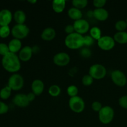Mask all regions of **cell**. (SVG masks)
<instances>
[{
	"instance_id": "obj_1",
	"label": "cell",
	"mask_w": 127,
	"mask_h": 127,
	"mask_svg": "<svg viewBox=\"0 0 127 127\" xmlns=\"http://www.w3.org/2000/svg\"><path fill=\"white\" fill-rule=\"evenodd\" d=\"M2 65L9 73H16L21 69V60L16 53H9L2 57Z\"/></svg>"
},
{
	"instance_id": "obj_2",
	"label": "cell",
	"mask_w": 127,
	"mask_h": 127,
	"mask_svg": "<svg viewBox=\"0 0 127 127\" xmlns=\"http://www.w3.org/2000/svg\"><path fill=\"white\" fill-rule=\"evenodd\" d=\"M64 44L69 49L76 50L84 47L83 35L74 32L68 35L64 39Z\"/></svg>"
},
{
	"instance_id": "obj_3",
	"label": "cell",
	"mask_w": 127,
	"mask_h": 127,
	"mask_svg": "<svg viewBox=\"0 0 127 127\" xmlns=\"http://www.w3.org/2000/svg\"><path fill=\"white\" fill-rule=\"evenodd\" d=\"M114 118V110L110 106H104L99 112V119L103 124H109Z\"/></svg>"
},
{
	"instance_id": "obj_4",
	"label": "cell",
	"mask_w": 127,
	"mask_h": 127,
	"mask_svg": "<svg viewBox=\"0 0 127 127\" xmlns=\"http://www.w3.org/2000/svg\"><path fill=\"white\" fill-rule=\"evenodd\" d=\"M24 84L23 77L20 74L15 73L9 77L7 82V86L12 91H19L22 89Z\"/></svg>"
},
{
	"instance_id": "obj_5",
	"label": "cell",
	"mask_w": 127,
	"mask_h": 127,
	"mask_svg": "<svg viewBox=\"0 0 127 127\" xmlns=\"http://www.w3.org/2000/svg\"><path fill=\"white\" fill-rule=\"evenodd\" d=\"M107 69L101 64H94L90 67L89 74L94 79H101L106 76Z\"/></svg>"
},
{
	"instance_id": "obj_6",
	"label": "cell",
	"mask_w": 127,
	"mask_h": 127,
	"mask_svg": "<svg viewBox=\"0 0 127 127\" xmlns=\"http://www.w3.org/2000/svg\"><path fill=\"white\" fill-rule=\"evenodd\" d=\"M30 29L25 24H16L11 29V33L14 38L21 40L26 38L29 35Z\"/></svg>"
},
{
	"instance_id": "obj_7",
	"label": "cell",
	"mask_w": 127,
	"mask_h": 127,
	"mask_svg": "<svg viewBox=\"0 0 127 127\" xmlns=\"http://www.w3.org/2000/svg\"><path fill=\"white\" fill-rule=\"evenodd\" d=\"M69 106L71 110L74 112L81 113L84 110L85 102L81 97L77 95L69 99Z\"/></svg>"
},
{
	"instance_id": "obj_8",
	"label": "cell",
	"mask_w": 127,
	"mask_h": 127,
	"mask_svg": "<svg viewBox=\"0 0 127 127\" xmlns=\"http://www.w3.org/2000/svg\"><path fill=\"white\" fill-rule=\"evenodd\" d=\"M115 42L114 38L109 35L102 36L97 40L98 47L104 51H109L115 47Z\"/></svg>"
},
{
	"instance_id": "obj_9",
	"label": "cell",
	"mask_w": 127,
	"mask_h": 127,
	"mask_svg": "<svg viewBox=\"0 0 127 127\" xmlns=\"http://www.w3.org/2000/svg\"><path fill=\"white\" fill-rule=\"evenodd\" d=\"M111 79L115 85L120 87H123L126 85L127 79L124 72L119 69H116L112 72Z\"/></svg>"
},
{
	"instance_id": "obj_10",
	"label": "cell",
	"mask_w": 127,
	"mask_h": 127,
	"mask_svg": "<svg viewBox=\"0 0 127 127\" xmlns=\"http://www.w3.org/2000/svg\"><path fill=\"white\" fill-rule=\"evenodd\" d=\"M73 26H74L75 32L81 35L87 33L90 29L89 22L86 20L83 19L74 21L73 23Z\"/></svg>"
},
{
	"instance_id": "obj_11",
	"label": "cell",
	"mask_w": 127,
	"mask_h": 127,
	"mask_svg": "<svg viewBox=\"0 0 127 127\" xmlns=\"http://www.w3.org/2000/svg\"><path fill=\"white\" fill-rule=\"evenodd\" d=\"M53 62L58 66H65L70 62V57L65 52H60L55 55L53 58Z\"/></svg>"
},
{
	"instance_id": "obj_12",
	"label": "cell",
	"mask_w": 127,
	"mask_h": 127,
	"mask_svg": "<svg viewBox=\"0 0 127 127\" xmlns=\"http://www.w3.org/2000/svg\"><path fill=\"white\" fill-rule=\"evenodd\" d=\"M12 19V14L11 11L7 9L0 11V26H9Z\"/></svg>"
},
{
	"instance_id": "obj_13",
	"label": "cell",
	"mask_w": 127,
	"mask_h": 127,
	"mask_svg": "<svg viewBox=\"0 0 127 127\" xmlns=\"http://www.w3.org/2000/svg\"><path fill=\"white\" fill-rule=\"evenodd\" d=\"M12 102L16 106L19 107H26L28 106L30 103L27 99V94H16L14 97Z\"/></svg>"
},
{
	"instance_id": "obj_14",
	"label": "cell",
	"mask_w": 127,
	"mask_h": 127,
	"mask_svg": "<svg viewBox=\"0 0 127 127\" xmlns=\"http://www.w3.org/2000/svg\"><path fill=\"white\" fill-rule=\"evenodd\" d=\"M33 52V48L32 47L30 46H25L20 50L18 57L22 62H28L32 58Z\"/></svg>"
},
{
	"instance_id": "obj_15",
	"label": "cell",
	"mask_w": 127,
	"mask_h": 127,
	"mask_svg": "<svg viewBox=\"0 0 127 127\" xmlns=\"http://www.w3.org/2000/svg\"><path fill=\"white\" fill-rule=\"evenodd\" d=\"M44 83L40 79H35L31 85L32 93L35 95H40L44 91Z\"/></svg>"
},
{
	"instance_id": "obj_16",
	"label": "cell",
	"mask_w": 127,
	"mask_h": 127,
	"mask_svg": "<svg viewBox=\"0 0 127 127\" xmlns=\"http://www.w3.org/2000/svg\"><path fill=\"white\" fill-rule=\"evenodd\" d=\"M94 18L99 21H105L109 17V12L105 9L95 8L93 12Z\"/></svg>"
},
{
	"instance_id": "obj_17",
	"label": "cell",
	"mask_w": 127,
	"mask_h": 127,
	"mask_svg": "<svg viewBox=\"0 0 127 127\" xmlns=\"http://www.w3.org/2000/svg\"><path fill=\"white\" fill-rule=\"evenodd\" d=\"M56 36V31L52 27L45 28L41 33V38L45 41H51L55 38Z\"/></svg>"
},
{
	"instance_id": "obj_18",
	"label": "cell",
	"mask_w": 127,
	"mask_h": 127,
	"mask_svg": "<svg viewBox=\"0 0 127 127\" xmlns=\"http://www.w3.org/2000/svg\"><path fill=\"white\" fill-rule=\"evenodd\" d=\"M8 47L10 52L16 53L17 52H20V50L22 49V42L21 40L13 38L9 42Z\"/></svg>"
},
{
	"instance_id": "obj_19",
	"label": "cell",
	"mask_w": 127,
	"mask_h": 127,
	"mask_svg": "<svg viewBox=\"0 0 127 127\" xmlns=\"http://www.w3.org/2000/svg\"><path fill=\"white\" fill-rule=\"evenodd\" d=\"M66 6L64 0H54L52 1V8L57 13H61L64 11Z\"/></svg>"
},
{
	"instance_id": "obj_20",
	"label": "cell",
	"mask_w": 127,
	"mask_h": 127,
	"mask_svg": "<svg viewBox=\"0 0 127 127\" xmlns=\"http://www.w3.org/2000/svg\"><path fill=\"white\" fill-rule=\"evenodd\" d=\"M68 15L69 18L74 20V21L81 19L82 17H83V13H82L81 11L74 7H71L68 10Z\"/></svg>"
},
{
	"instance_id": "obj_21",
	"label": "cell",
	"mask_w": 127,
	"mask_h": 127,
	"mask_svg": "<svg viewBox=\"0 0 127 127\" xmlns=\"http://www.w3.org/2000/svg\"><path fill=\"white\" fill-rule=\"evenodd\" d=\"M14 19L17 24H24L26 20V13L22 10H17L14 12Z\"/></svg>"
},
{
	"instance_id": "obj_22",
	"label": "cell",
	"mask_w": 127,
	"mask_h": 127,
	"mask_svg": "<svg viewBox=\"0 0 127 127\" xmlns=\"http://www.w3.org/2000/svg\"><path fill=\"white\" fill-rule=\"evenodd\" d=\"M114 39L115 42L120 44H125L127 43V32H117L114 36Z\"/></svg>"
},
{
	"instance_id": "obj_23",
	"label": "cell",
	"mask_w": 127,
	"mask_h": 127,
	"mask_svg": "<svg viewBox=\"0 0 127 127\" xmlns=\"http://www.w3.org/2000/svg\"><path fill=\"white\" fill-rule=\"evenodd\" d=\"M90 35L94 38V40H99L102 36V32L100 29L98 27H93L89 30Z\"/></svg>"
},
{
	"instance_id": "obj_24",
	"label": "cell",
	"mask_w": 127,
	"mask_h": 127,
	"mask_svg": "<svg viewBox=\"0 0 127 127\" xmlns=\"http://www.w3.org/2000/svg\"><path fill=\"white\" fill-rule=\"evenodd\" d=\"M11 91L12 89L8 86L4 87L0 90V97L4 100H6L11 96Z\"/></svg>"
},
{
	"instance_id": "obj_25",
	"label": "cell",
	"mask_w": 127,
	"mask_h": 127,
	"mask_svg": "<svg viewBox=\"0 0 127 127\" xmlns=\"http://www.w3.org/2000/svg\"><path fill=\"white\" fill-rule=\"evenodd\" d=\"M88 1L87 0H73L72 1V5L73 7L78 9L85 8L88 6Z\"/></svg>"
},
{
	"instance_id": "obj_26",
	"label": "cell",
	"mask_w": 127,
	"mask_h": 127,
	"mask_svg": "<svg viewBox=\"0 0 127 127\" xmlns=\"http://www.w3.org/2000/svg\"><path fill=\"white\" fill-rule=\"evenodd\" d=\"M48 93L52 97H55L58 96L61 93V89L58 85L57 84H53L48 89Z\"/></svg>"
},
{
	"instance_id": "obj_27",
	"label": "cell",
	"mask_w": 127,
	"mask_h": 127,
	"mask_svg": "<svg viewBox=\"0 0 127 127\" xmlns=\"http://www.w3.org/2000/svg\"><path fill=\"white\" fill-rule=\"evenodd\" d=\"M115 28L118 32H124L127 28L126 21H124V20L118 21L115 23Z\"/></svg>"
},
{
	"instance_id": "obj_28",
	"label": "cell",
	"mask_w": 127,
	"mask_h": 127,
	"mask_svg": "<svg viewBox=\"0 0 127 127\" xmlns=\"http://www.w3.org/2000/svg\"><path fill=\"white\" fill-rule=\"evenodd\" d=\"M11 33V30L9 26H1L0 27V37L2 38H5L8 37Z\"/></svg>"
},
{
	"instance_id": "obj_29",
	"label": "cell",
	"mask_w": 127,
	"mask_h": 127,
	"mask_svg": "<svg viewBox=\"0 0 127 127\" xmlns=\"http://www.w3.org/2000/svg\"><path fill=\"white\" fill-rule=\"evenodd\" d=\"M66 91L68 95L70 96L71 97H75L78 95L79 90H78V88L76 86L71 85L68 87Z\"/></svg>"
},
{
	"instance_id": "obj_30",
	"label": "cell",
	"mask_w": 127,
	"mask_h": 127,
	"mask_svg": "<svg viewBox=\"0 0 127 127\" xmlns=\"http://www.w3.org/2000/svg\"><path fill=\"white\" fill-rule=\"evenodd\" d=\"M82 84L85 86H89L91 85L94 81V79L89 74H86L82 78Z\"/></svg>"
},
{
	"instance_id": "obj_31",
	"label": "cell",
	"mask_w": 127,
	"mask_h": 127,
	"mask_svg": "<svg viewBox=\"0 0 127 127\" xmlns=\"http://www.w3.org/2000/svg\"><path fill=\"white\" fill-rule=\"evenodd\" d=\"M83 40H84V46H85L86 47H89L93 45L95 40L90 35L83 36Z\"/></svg>"
},
{
	"instance_id": "obj_32",
	"label": "cell",
	"mask_w": 127,
	"mask_h": 127,
	"mask_svg": "<svg viewBox=\"0 0 127 127\" xmlns=\"http://www.w3.org/2000/svg\"><path fill=\"white\" fill-rule=\"evenodd\" d=\"M9 52L8 45L4 43H0V55H2V57H4Z\"/></svg>"
},
{
	"instance_id": "obj_33",
	"label": "cell",
	"mask_w": 127,
	"mask_h": 127,
	"mask_svg": "<svg viewBox=\"0 0 127 127\" xmlns=\"http://www.w3.org/2000/svg\"><path fill=\"white\" fill-rule=\"evenodd\" d=\"M80 55L84 58H88L91 56L92 52L88 47H84L80 50Z\"/></svg>"
},
{
	"instance_id": "obj_34",
	"label": "cell",
	"mask_w": 127,
	"mask_h": 127,
	"mask_svg": "<svg viewBox=\"0 0 127 127\" xmlns=\"http://www.w3.org/2000/svg\"><path fill=\"white\" fill-rule=\"evenodd\" d=\"M106 2V0H94L93 3L95 8H103Z\"/></svg>"
},
{
	"instance_id": "obj_35",
	"label": "cell",
	"mask_w": 127,
	"mask_h": 127,
	"mask_svg": "<svg viewBox=\"0 0 127 127\" xmlns=\"http://www.w3.org/2000/svg\"><path fill=\"white\" fill-rule=\"evenodd\" d=\"M119 104L120 107L127 109V95H124L119 99Z\"/></svg>"
},
{
	"instance_id": "obj_36",
	"label": "cell",
	"mask_w": 127,
	"mask_h": 127,
	"mask_svg": "<svg viewBox=\"0 0 127 127\" xmlns=\"http://www.w3.org/2000/svg\"><path fill=\"white\" fill-rule=\"evenodd\" d=\"M92 109H93L94 111L97 112H99L100 110H101L102 108L103 107L101 103L99 102L98 101H95L91 105Z\"/></svg>"
},
{
	"instance_id": "obj_37",
	"label": "cell",
	"mask_w": 127,
	"mask_h": 127,
	"mask_svg": "<svg viewBox=\"0 0 127 127\" xmlns=\"http://www.w3.org/2000/svg\"><path fill=\"white\" fill-rule=\"evenodd\" d=\"M9 110V107L3 102L0 101V115L7 113Z\"/></svg>"
},
{
	"instance_id": "obj_38",
	"label": "cell",
	"mask_w": 127,
	"mask_h": 127,
	"mask_svg": "<svg viewBox=\"0 0 127 127\" xmlns=\"http://www.w3.org/2000/svg\"><path fill=\"white\" fill-rule=\"evenodd\" d=\"M64 31H65V32L68 35L74 33V32H75V31H74V26H73V24L67 25V26L65 27V28H64Z\"/></svg>"
},
{
	"instance_id": "obj_39",
	"label": "cell",
	"mask_w": 127,
	"mask_h": 127,
	"mask_svg": "<svg viewBox=\"0 0 127 127\" xmlns=\"http://www.w3.org/2000/svg\"><path fill=\"white\" fill-rule=\"evenodd\" d=\"M35 96L36 95H35L34 94H33V93H28V94H27V99H28L29 101L31 102H32L33 100L35 99Z\"/></svg>"
},
{
	"instance_id": "obj_40",
	"label": "cell",
	"mask_w": 127,
	"mask_h": 127,
	"mask_svg": "<svg viewBox=\"0 0 127 127\" xmlns=\"http://www.w3.org/2000/svg\"><path fill=\"white\" fill-rule=\"evenodd\" d=\"M28 2H30V3L35 4V3H36V2H37V1H36V0H33V1H28Z\"/></svg>"
},
{
	"instance_id": "obj_41",
	"label": "cell",
	"mask_w": 127,
	"mask_h": 127,
	"mask_svg": "<svg viewBox=\"0 0 127 127\" xmlns=\"http://www.w3.org/2000/svg\"><path fill=\"white\" fill-rule=\"evenodd\" d=\"M126 22H127V20H126Z\"/></svg>"
},
{
	"instance_id": "obj_42",
	"label": "cell",
	"mask_w": 127,
	"mask_h": 127,
	"mask_svg": "<svg viewBox=\"0 0 127 127\" xmlns=\"http://www.w3.org/2000/svg\"><path fill=\"white\" fill-rule=\"evenodd\" d=\"M0 27H1V26H0Z\"/></svg>"
}]
</instances>
